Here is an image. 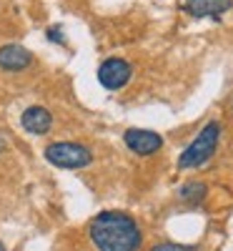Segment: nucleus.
I'll return each instance as SVG.
<instances>
[{"label": "nucleus", "instance_id": "f257e3e1", "mask_svg": "<svg viewBox=\"0 0 233 251\" xmlns=\"http://www.w3.org/2000/svg\"><path fill=\"white\" fill-rule=\"evenodd\" d=\"M88 236L98 251H138L143 244L138 221L123 211H100L88 226Z\"/></svg>", "mask_w": 233, "mask_h": 251}, {"label": "nucleus", "instance_id": "f03ea898", "mask_svg": "<svg viewBox=\"0 0 233 251\" xmlns=\"http://www.w3.org/2000/svg\"><path fill=\"white\" fill-rule=\"evenodd\" d=\"M218 138H221V123L210 121L198 131V136L190 141V146L178 156V169H198L203 166L218 149Z\"/></svg>", "mask_w": 233, "mask_h": 251}, {"label": "nucleus", "instance_id": "7ed1b4c3", "mask_svg": "<svg viewBox=\"0 0 233 251\" xmlns=\"http://www.w3.org/2000/svg\"><path fill=\"white\" fill-rule=\"evenodd\" d=\"M43 158L50 166H55V169L75 171V169H86V166L93 163V151L88 146L75 143V141H53L46 146Z\"/></svg>", "mask_w": 233, "mask_h": 251}, {"label": "nucleus", "instance_id": "20e7f679", "mask_svg": "<svg viewBox=\"0 0 233 251\" xmlns=\"http://www.w3.org/2000/svg\"><path fill=\"white\" fill-rule=\"evenodd\" d=\"M131 63L123 58H105L98 68V83L108 91H118L131 80Z\"/></svg>", "mask_w": 233, "mask_h": 251}, {"label": "nucleus", "instance_id": "39448f33", "mask_svg": "<svg viewBox=\"0 0 233 251\" xmlns=\"http://www.w3.org/2000/svg\"><path fill=\"white\" fill-rule=\"evenodd\" d=\"M123 141L138 156H153L156 151H161V146H163L161 133L145 131V128H128V131L123 133Z\"/></svg>", "mask_w": 233, "mask_h": 251}, {"label": "nucleus", "instance_id": "423d86ee", "mask_svg": "<svg viewBox=\"0 0 233 251\" xmlns=\"http://www.w3.org/2000/svg\"><path fill=\"white\" fill-rule=\"evenodd\" d=\"M20 126L30 133V136H46L53 128V113L43 106H30L20 116Z\"/></svg>", "mask_w": 233, "mask_h": 251}, {"label": "nucleus", "instance_id": "0eeeda50", "mask_svg": "<svg viewBox=\"0 0 233 251\" xmlns=\"http://www.w3.org/2000/svg\"><path fill=\"white\" fill-rule=\"evenodd\" d=\"M233 8V0H186L183 10L193 18H218Z\"/></svg>", "mask_w": 233, "mask_h": 251}, {"label": "nucleus", "instance_id": "6e6552de", "mask_svg": "<svg viewBox=\"0 0 233 251\" xmlns=\"http://www.w3.org/2000/svg\"><path fill=\"white\" fill-rule=\"evenodd\" d=\"M33 55L23 46H3L0 48V68L5 71H23L30 66Z\"/></svg>", "mask_w": 233, "mask_h": 251}, {"label": "nucleus", "instance_id": "1a4fd4ad", "mask_svg": "<svg viewBox=\"0 0 233 251\" xmlns=\"http://www.w3.org/2000/svg\"><path fill=\"white\" fill-rule=\"evenodd\" d=\"M178 196H181L186 203H198V201L206 199V183H201V181H188L186 186H181Z\"/></svg>", "mask_w": 233, "mask_h": 251}, {"label": "nucleus", "instance_id": "9d476101", "mask_svg": "<svg viewBox=\"0 0 233 251\" xmlns=\"http://www.w3.org/2000/svg\"><path fill=\"white\" fill-rule=\"evenodd\" d=\"M151 251H198L196 246H186V244H173V241H165V244H156Z\"/></svg>", "mask_w": 233, "mask_h": 251}, {"label": "nucleus", "instance_id": "9b49d317", "mask_svg": "<svg viewBox=\"0 0 233 251\" xmlns=\"http://www.w3.org/2000/svg\"><path fill=\"white\" fill-rule=\"evenodd\" d=\"M0 149H3V138H0Z\"/></svg>", "mask_w": 233, "mask_h": 251}]
</instances>
